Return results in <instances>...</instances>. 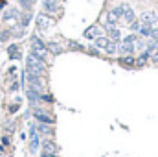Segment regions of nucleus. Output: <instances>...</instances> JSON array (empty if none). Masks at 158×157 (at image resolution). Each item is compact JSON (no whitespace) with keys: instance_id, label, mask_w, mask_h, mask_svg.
Instances as JSON below:
<instances>
[{"instance_id":"obj_10","label":"nucleus","mask_w":158,"mask_h":157,"mask_svg":"<svg viewBox=\"0 0 158 157\" xmlns=\"http://www.w3.org/2000/svg\"><path fill=\"white\" fill-rule=\"evenodd\" d=\"M140 20H142L143 24H156L158 15L155 13V11H143V13L140 15Z\"/></svg>"},{"instance_id":"obj_19","label":"nucleus","mask_w":158,"mask_h":157,"mask_svg":"<svg viewBox=\"0 0 158 157\" xmlns=\"http://www.w3.org/2000/svg\"><path fill=\"white\" fill-rule=\"evenodd\" d=\"M39 133L40 135H52V129H50V124H44V122H40L39 126Z\"/></svg>"},{"instance_id":"obj_26","label":"nucleus","mask_w":158,"mask_h":157,"mask_svg":"<svg viewBox=\"0 0 158 157\" xmlns=\"http://www.w3.org/2000/svg\"><path fill=\"white\" fill-rule=\"evenodd\" d=\"M57 2H63V0H57Z\"/></svg>"},{"instance_id":"obj_25","label":"nucleus","mask_w":158,"mask_h":157,"mask_svg":"<svg viewBox=\"0 0 158 157\" xmlns=\"http://www.w3.org/2000/svg\"><path fill=\"white\" fill-rule=\"evenodd\" d=\"M153 59H155V61H158V50H156V54L153 56Z\"/></svg>"},{"instance_id":"obj_14","label":"nucleus","mask_w":158,"mask_h":157,"mask_svg":"<svg viewBox=\"0 0 158 157\" xmlns=\"http://www.w3.org/2000/svg\"><path fill=\"white\" fill-rule=\"evenodd\" d=\"M46 46H48V52H52V54H63V50H64V48H63L61 44H57L55 41H52V43H48Z\"/></svg>"},{"instance_id":"obj_12","label":"nucleus","mask_w":158,"mask_h":157,"mask_svg":"<svg viewBox=\"0 0 158 157\" xmlns=\"http://www.w3.org/2000/svg\"><path fill=\"white\" fill-rule=\"evenodd\" d=\"M109 41H110V37H107V35H99V37L94 39V46H96L98 50H105V46L109 44Z\"/></svg>"},{"instance_id":"obj_11","label":"nucleus","mask_w":158,"mask_h":157,"mask_svg":"<svg viewBox=\"0 0 158 157\" xmlns=\"http://www.w3.org/2000/svg\"><path fill=\"white\" fill-rule=\"evenodd\" d=\"M19 17H20L19 9H7V11L4 13V22H15Z\"/></svg>"},{"instance_id":"obj_7","label":"nucleus","mask_w":158,"mask_h":157,"mask_svg":"<svg viewBox=\"0 0 158 157\" xmlns=\"http://www.w3.org/2000/svg\"><path fill=\"white\" fill-rule=\"evenodd\" d=\"M99 35H103V30H101V26H98V24H92V26L86 28L85 34H83L85 39H96V37H99Z\"/></svg>"},{"instance_id":"obj_9","label":"nucleus","mask_w":158,"mask_h":157,"mask_svg":"<svg viewBox=\"0 0 158 157\" xmlns=\"http://www.w3.org/2000/svg\"><path fill=\"white\" fill-rule=\"evenodd\" d=\"M121 15H123V13H121V7H119V6L109 9V11H107V22H109V24H116L119 19H121Z\"/></svg>"},{"instance_id":"obj_18","label":"nucleus","mask_w":158,"mask_h":157,"mask_svg":"<svg viewBox=\"0 0 158 157\" xmlns=\"http://www.w3.org/2000/svg\"><path fill=\"white\" fill-rule=\"evenodd\" d=\"M37 0H19V4H20V7L24 9V11H30L31 7H33V4H35Z\"/></svg>"},{"instance_id":"obj_15","label":"nucleus","mask_w":158,"mask_h":157,"mask_svg":"<svg viewBox=\"0 0 158 157\" xmlns=\"http://www.w3.org/2000/svg\"><path fill=\"white\" fill-rule=\"evenodd\" d=\"M151 32H153V24H143V22H142V28H140L138 34H140L142 37H149Z\"/></svg>"},{"instance_id":"obj_6","label":"nucleus","mask_w":158,"mask_h":157,"mask_svg":"<svg viewBox=\"0 0 158 157\" xmlns=\"http://www.w3.org/2000/svg\"><path fill=\"white\" fill-rule=\"evenodd\" d=\"M103 28H105V32H107V37H110V39L116 41V43L121 41V32H119V28H116L114 24H109V22H107Z\"/></svg>"},{"instance_id":"obj_17","label":"nucleus","mask_w":158,"mask_h":157,"mask_svg":"<svg viewBox=\"0 0 158 157\" xmlns=\"http://www.w3.org/2000/svg\"><path fill=\"white\" fill-rule=\"evenodd\" d=\"M30 148H31V152H35L39 148V135H37L35 129H31V144H30Z\"/></svg>"},{"instance_id":"obj_22","label":"nucleus","mask_w":158,"mask_h":157,"mask_svg":"<svg viewBox=\"0 0 158 157\" xmlns=\"http://www.w3.org/2000/svg\"><path fill=\"white\" fill-rule=\"evenodd\" d=\"M17 50H19V46H17V44H11V46H9V56H11V57H19Z\"/></svg>"},{"instance_id":"obj_23","label":"nucleus","mask_w":158,"mask_h":157,"mask_svg":"<svg viewBox=\"0 0 158 157\" xmlns=\"http://www.w3.org/2000/svg\"><path fill=\"white\" fill-rule=\"evenodd\" d=\"M149 39H151V41H155V43H158V30H156V28H153V32H151Z\"/></svg>"},{"instance_id":"obj_1","label":"nucleus","mask_w":158,"mask_h":157,"mask_svg":"<svg viewBox=\"0 0 158 157\" xmlns=\"http://www.w3.org/2000/svg\"><path fill=\"white\" fill-rule=\"evenodd\" d=\"M26 65H28V72H30V74H35V76H44V72H46L44 59L37 57L35 54H30V56L26 57Z\"/></svg>"},{"instance_id":"obj_2","label":"nucleus","mask_w":158,"mask_h":157,"mask_svg":"<svg viewBox=\"0 0 158 157\" xmlns=\"http://www.w3.org/2000/svg\"><path fill=\"white\" fill-rule=\"evenodd\" d=\"M31 54H35L40 59H46V57H48V46H46V43L42 39H39L37 35L31 37Z\"/></svg>"},{"instance_id":"obj_16","label":"nucleus","mask_w":158,"mask_h":157,"mask_svg":"<svg viewBox=\"0 0 158 157\" xmlns=\"http://www.w3.org/2000/svg\"><path fill=\"white\" fill-rule=\"evenodd\" d=\"M105 52H107V54H110V56H112V54H118V43L110 39V41H109V44L105 46Z\"/></svg>"},{"instance_id":"obj_20","label":"nucleus","mask_w":158,"mask_h":157,"mask_svg":"<svg viewBox=\"0 0 158 157\" xmlns=\"http://www.w3.org/2000/svg\"><path fill=\"white\" fill-rule=\"evenodd\" d=\"M129 26H131V30H132L134 34H138V32H140V28H142V20H140V19H134Z\"/></svg>"},{"instance_id":"obj_3","label":"nucleus","mask_w":158,"mask_h":157,"mask_svg":"<svg viewBox=\"0 0 158 157\" xmlns=\"http://www.w3.org/2000/svg\"><path fill=\"white\" fill-rule=\"evenodd\" d=\"M53 17L52 15H48V13H39L37 15V19H35V24H37V30L39 32H46V30H50L52 26H53Z\"/></svg>"},{"instance_id":"obj_4","label":"nucleus","mask_w":158,"mask_h":157,"mask_svg":"<svg viewBox=\"0 0 158 157\" xmlns=\"http://www.w3.org/2000/svg\"><path fill=\"white\" fill-rule=\"evenodd\" d=\"M42 11L55 17V15L61 13V2H57V0H42Z\"/></svg>"},{"instance_id":"obj_8","label":"nucleus","mask_w":158,"mask_h":157,"mask_svg":"<svg viewBox=\"0 0 158 157\" xmlns=\"http://www.w3.org/2000/svg\"><path fill=\"white\" fill-rule=\"evenodd\" d=\"M134 43H127V41H119L118 43V54L123 56H132L134 54Z\"/></svg>"},{"instance_id":"obj_21","label":"nucleus","mask_w":158,"mask_h":157,"mask_svg":"<svg viewBox=\"0 0 158 157\" xmlns=\"http://www.w3.org/2000/svg\"><path fill=\"white\" fill-rule=\"evenodd\" d=\"M121 63L127 65V67H134V57L132 56H125V57H121Z\"/></svg>"},{"instance_id":"obj_5","label":"nucleus","mask_w":158,"mask_h":157,"mask_svg":"<svg viewBox=\"0 0 158 157\" xmlns=\"http://www.w3.org/2000/svg\"><path fill=\"white\" fill-rule=\"evenodd\" d=\"M33 117L37 118L39 122L50 124V126H52V124L55 122V118L50 115V111H46V109H42V107H35V109H33Z\"/></svg>"},{"instance_id":"obj_13","label":"nucleus","mask_w":158,"mask_h":157,"mask_svg":"<svg viewBox=\"0 0 158 157\" xmlns=\"http://www.w3.org/2000/svg\"><path fill=\"white\" fill-rule=\"evenodd\" d=\"M42 148H44V154H55L57 152V146H55V142H52V141H44L42 142Z\"/></svg>"},{"instance_id":"obj_24","label":"nucleus","mask_w":158,"mask_h":157,"mask_svg":"<svg viewBox=\"0 0 158 157\" xmlns=\"http://www.w3.org/2000/svg\"><path fill=\"white\" fill-rule=\"evenodd\" d=\"M68 46H70V48H74V50H83V46L77 44V43H74V41H70V43H68Z\"/></svg>"}]
</instances>
